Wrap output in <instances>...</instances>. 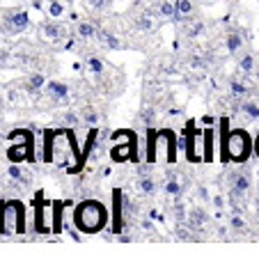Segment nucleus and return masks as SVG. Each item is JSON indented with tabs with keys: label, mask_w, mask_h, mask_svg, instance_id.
I'll return each mask as SVG.
<instances>
[{
	"label": "nucleus",
	"mask_w": 259,
	"mask_h": 259,
	"mask_svg": "<svg viewBox=\"0 0 259 259\" xmlns=\"http://www.w3.org/2000/svg\"><path fill=\"white\" fill-rule=\"evenodd\" d=\"M239 73L245 76V78L257 73V55H254L252 51H243V53L239 55Z\"/></svg>",
	"instance_id": "nucleus-16"
},
{
	"label": "nucleus",
	"mask_w": 259,
	"mask_h": 259,
	"mask_svg": "<svg viewBox=\"0 0 259 259\" xmlns=\"http://www.w3.org/2000/svg\"><path fill=\"white\" fill-rule=\"evenodd\" d=\"M206 220H209V215H206V211L200 209V206H193V209L186 213V223L197 232H202L206 227Z\"/></svg>",
	"instance_id": "nucleus-19"
},
{
	"label": "nucleus",
	"mask_w": 259,
	"mask_h": 259,
	"mask_svg": "<svg viewBox=\"0 0 259 259\" xmlns=\"http://www.w3.org/2000/svg\"><path fill=\"white\" fill-rule=\"evenodd\" d=\"M113 140V149H110V158L115 163H126V161H133L138 163L140 156H138V136L136 131L131 128H119L110 136Z\"/></svg>",
	"instance_id": "nucleus-3"
},
{
	"label": "nucleus",
	"mask_w": 259,
	"mask_h": 259,
	"mask_svg": "<svg viewBox=\"0 0 259 259\" xmlns=\"http://www.w3.org/2000/svg\"><path fill=\"white\" fill-rule=\"evenodd\" d=\"M83 122L90 124V126H97V122H99L97 110H92V108H85V110H83Z\"/></svg>",
	"instance_id": "nucleus-28"
},
{
	"label": "nucleus",
	"mask_w": 259,
	"mask_h": 259,
	"mask_svg": "<svg viewBox=\"0 0 259 259\" xmlns=\"http://www.w3.org/2000/svg\"><path fill=\"white\" fill-rule=\"evenodd\" d=\"M30 28V14L25 10H7L0 14V32L5 34H21Z\"/></svg>",
	"instance_id": "nucleus-6"
},
{
	"label": "nucleus",
	"mask_w": 259,
	"mask_h": 259,
	"mask_svg": "<svg viewBox=\"0 0 259 259\" xmlns=\"http://www.w3.org/2000/svg\"><path fill=\"white\" fill-rule=\"evenodd\" d=\"M230 227L236 232V234H241V232L248 230V223H245V218H243V213H241V211L234 209V213H232V218H230Z\"/></svg>",
	"instance_id": "nucleus-25"
},
{
	"label": "nucleus",
	"mask_w": 259,
	"mask_h": 259,
	"mask_svg": "<svg viewBox=\"0 0 259 259\" xmlns=\"http://www.w3.org/2000/svg\"><path fill=\"white\" fill-rule=\"evenodd\" d=\"M252 152H254V145H252V140H250V133L245 131L243 126L232 128L230 138H227V156H230V163L243 165V163H248Z\"/></svg>",
	"instance_id": "nucleus-5"
},
{
	"label": "nucleus",
	"mask_w": 259,
	"mask_h": 259,
	"mask_svg": "<svg viewBox=\"0 0 259 259\" xmlns=\"http://www.w3.org/2000/svg\"><path fill=\"white\" fill-rule=\"evenodd\" d=\"M161 21H175L177 23V0H156V5L152 7Z\"/></svg>",
	"instance_id": "nucleus-15"
},
{
	"label": "nucleus",
	"mask_w": 259,
	"mask_h": 259,
	"mask_svg": "<svg viewBox=\"0 0 259 259\" xmlns=\"http://www.w3.org/2000/svg\"><path fill=\"white\" fill-rule=\"evenodd\" d=\"M49 16L51 19H64L67 16V5L64 3H60V0H51L49 3Z\"/></svg>",
	"instance_id": "nucleus-24"
},
{
	"label": "nucleus",
	"mask_w": 259,
	"mask_h": 259,
	"mask_svg": "<svg viewBox=\"0 0 259 259\" xmlns=\"http://www.w3.org/2000/svg\"><path fill=\"white\" fill-rule=\"evenodd\" d=\"M193 16H197L195 0H177V23H184Z\"/></svg>",
	"instance_id": "nucleus-17"
},
{
	"label": "nucleus",
	"mask_w": 259,
	"mask_h": 259,
	"mask_svg": "<svg viewBox=\"0 0 259 259\" xmlns=\"http://www.w3.org/2000/svg\"><path fill=\"white\" fill-rule=\"evenodd\" d=\"M138 186H140V191L145 193V195H152V193L156 191V181H154L152 177H142V179L138 181Z\"/></svg>",
	"instance_id": "nucleus-27"
},
{
	"label": "nucleus",
	"mask_w": 259,
	"mask_h": 259,
	"mask_svg": "<svg viewBox=\"0 0 259 259\" xmlns=\"http://www.w3.org/2000/svg\"><path fill=\"white\" fill-rule=\"evenodd\" d=\"M124 206H126V200H124V193L119 188L113 191V220H110V227H113V234H122L124 223H126V215H124Z\"/></svg>",
	"instance_id": "nucleus-7"
},
{
	"label": "nucleus",
	"mask_w": 259,
	"mask_h": 259,
	"mask_svg": "<svg viewBox=\"0 0 259 259\" xmlns=\"http://www.w3.org/2000/svg\"><path fill=\"white\" fill-rule=\"evenodd\" d=\"M34 234H51L46 227V215H44V195L37 193L34 195Z\"/></svg>",
	"instance_id": "nucleus-11"
},
{
	"label": "nucleus",
	"mask_w": 259,
	"mask_h": 259,
	"mask_svg": "<svg viewBox=\"0 0 259 259\" xmlns=\"http://www.w3.org/2000/svg\"><path fill=\"white\" fill-rule=\"evenodd\" d=\"M44 94L53 103H67L69 101V85L60 83V80H51V83H46Z\"/></svg>",
	"instance_id": "nucleus-10"
},
{
	"label": "nucleus",
	"mask_w": 259,
	"mask_h": 259,
	"mask_svg": "<svg viewBox=\"0 0 259 259\" xmlns=\"http://www.w3.org/2000/svg\"><path fill=\"white\" fill-rule=\"evenodd\" d=\"M7 138L10 140H19L12 147H7L10 163H34V138L30 128H14Z\"/></svg>",
	"instance_id": "nucleus-4"
},
{
	"label": "nucleus",
	"mask_w": 259,
	"mask_h": 259,
	"mask_svg": "<svg viewBox=\"0 0 259 259\" xmlns=\"http://www.w3.org/2000/svg\"><path fill=\"white\" fill-rule=\"evenodd\" d=\"M67 206V202H60V200H55L53 202V225H51V234H55L58 236L60 232H62V209Z\"/></svg>",
	"instance_id": "nucleus-21"
},
{
	"label": "nucleus",
	"mask_w": 259,
	"mask_h": 259,
	"mask_svg": "<svg viewBox=\"0 0 259 259\" xmlns=\"http://www.w3.org/2000/svg\"><path fill=\"white\" fill-rule=\"evenodd\" d=\"M108 225V209L99 200H83L73 209V227L80 234H99Z\"/></svg>",
	"instance_id": "nucleus-1"
},
{
	"label": "nucleus",
	"mask_w": 259,
	"mask_h": 259,
	"mask_svg": "<svg viewBox=\"0 0 259 259\" xmlns=\"http://www.w3.org/2000/svg\"><path fill=\"white\" fill-rule=\"evenodd\" d=\"M88 69H90V73H103V69H106V64H103V60L101 58H97V55H90L88 58Z\"/></svg>",
	"instance_id": "nucleus-26"
},
{
	"label": "nucleus",
	"mask_w": 259,
	"mask_h": 259,
	"mask_svg": "<svg viewBox=\"0 0 259 259\" xmlns=\"http://www.w3.org/2000/svg\"><path fill=\"white\" fill-rule=\"evenodd\" d=\"M7 175H10L12 179L16 181V184H23V186H25V184H30V177L25 175L23 170H21V163H12L10 170H7Z\"/></svg>",
	"instance_id": "nucleus-23"
},
{
	"label": "nucleus",
	"mask_w": 259,
	"mask_h": 259,
	"mask_svg": "<svg viewBox=\"0 0 259 259\" xmlns=\"http://www.w3.org/2000/svg\"><path fill=\"white\" fill-rule=\"evenodd\" d=\"M25 234V204L21 200H0V236Z\"/></svg>",
	"instance_id": "nucleus-2"
},
{
	"label": "nucleus",
	"mask_w": 259,
	"mask_h": 259,
	"mask_svg": "<svg viewBox=\"0 0 259 259\" xmlns=\"http://www.w3.org/2000/svg\"><path fill=\"white\" fill-rule=\"evenodd\" d=\"M211 3H213V0H211Z\"/></svg>",
	"instance_id": "nucleus-30"
},
{
	"label": "nucleus",
	"mask_w": 259,
	"mask_h": 259,
	"mask_svg": "<svg viewBox=\"0 0 259 259\" xmlns=\"http://www.w3.org/2000/svg\"><path fill=\"white\" fill-rule=\"evenodd\" d=\"M215 133H218V128H213V126H211V124L204 128V133H202V158H204L206 163H211V161H213Z\"/></svg>",
	"instance_id": "nucleus-13"
},
{
	"label": "nucleus",
	"mask_w": 259,
	"mask_h": 259,
	"mask_svg": "<svg viewBox=\"0 0 259 259\" xmlns=\"http://www.w3.org/2000/svg\"><path fill=\"white\" fill-rule=\"evenodd\" d=\"M46 88V76L44 73H30L28 78L23 80V90L28 94H39Z\"/></svg>",
	"instance_id": "nucleus-20"
},
{
	"label": "nucleus",
	"mask_w": 259,
	"mask_h": 259,
	"mask_svg": "<svg viewBox=\"0 0 259 259\" xmlns=\"http://www.w3.org/2000/svg\"><path fill=\"white\" fill-rule=\"evenodd\" d=\"M239 113L243 115L245 122H254V119H259V101L252 97L243 99V101L239 103Z\"/></svg>",
	"instance_id": "nucleus-18"
},
{
	"label": "nucleus",
	"mask_w": 259,
	"mask_h": 259,
	"mask_svg": "<svg viewBox=\"0 0 259 259\" xmlns=\"http://www.w3.org/2000/svg\"><path fill=\"white\" fill-rule=\"evenodd\" d=\"M39 37H44L46 41H60L67 37V30L58 19H51L39 25Z\"/></svg>",
	"instance_id": "nucleus-8"
},
{
	"label": "nucleus",
	"mask_w": 259,
	"mask_h": 259,
	"mask_svg": "<svg viewBox=\"0 0 259 259\" xmlns=\"http://www.w3.org/2000/svg\"><path fill=\"white\" fill-rule=\"evenodd\" d=\"M225 51L234 58H239L241 53L245 51V34L241 30H230L225 32Z\"/></svg>",
	"instance_id": "nucleus-9"
},
{
	"label": "nucleus",
	"mask_w": 259,
	"mask_h": 259,
	"mask_svg": "<svg viewBox=\"0 0 259 259\" xmlns=\"http://www.w3.org/2000/svg\"><path fill=\"white\" fill-rule=\"evenodd\" d=\"M97 140H99V128H90L88 138H85V145H83V154H80V161L76 163V167H73V172H80L85 165H88V158L90 154L94 152V147H97Z\"/></svg>",
	"instance_id": "nucleus-12"
},
{
	"label": "nucleus",
	"mask_w": 259,
	"mask_h": 259,
	"mask_svg": "<svg viewBox=\"0 0 259 259\" xmlns=\"http://www.w3.org/2000/svg\"><path fill=\"white\" fill-rule=\"evenodd\" d=\"M254 154H257V156H259V136L254 138Z\"/></svg>",
	"instance_id": "nucleus-29"
},
{
	"label": "nucleus",
	"mask_w": 259,
	"mask_h": 259,
	"mask_svg": "<svg viewBox=\"0 0 259 259\" xmlns=\"http://www.w3.org/2000/svg\"><path fill=\"white\" fill-rule=\"evenodd\" d=\"M76 37H80V39H94V37H99V28L94 23H90V21H80L76 25Z\"/></svg>",
	"instance_id": "nucleus-22"
},
{
	"label": "nucleus",
	"mask_w": 259,
	"mask_h": 259,
	"mask_svg": "<svg viewBox=\"0 0 259 259\" xmlns=\"http://www.w3.org/2000/svg\"><path fill=\"white\" fill-rule=\"evenodd\" d=\"M230 188H236L241 193H250L252 188V177H250V170H236L230 175Z\"/></svg>",
	"instance_id": "nucleus-14"
}]
</instances>
